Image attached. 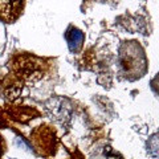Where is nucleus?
Returning <instances> with one entry per match:
<instances>
[{
	"label": "nucleus",
	"instance_id": "obj_6",
	"mask_svg": "<svg viewBox=\"0 0 159 159\" xmlns=\"http://www.w3.org/2000/svg\"><path fill=\"white\" fill-rule=\"evenodd\" d=\"M20 94V88H12L11 90L8 92V98H11V99H15L17 96Z\"/></svg>",
	"mask_w": 159,
	"mask_h": 159
},
{
	"label": "nucleus",
	"instance_id": "obj_2",
	"mask_svg": "<svg viewBox=\"0 0 159 159\" xmlns=\"http://www.w3.org/2000/svg\"><path fill=\"white\" fill-rule=\"evenodd\" d=\"M21 3H4L0 2V16H2L7 23L13 21L19 16L21 11Z\"/></svg>",
	"mask_w": 159,
	"mask_h": 159
},
{
	"label": "nucleus",
	"instance_id": "obj_3",
	"mask_svg": "<svg viewBox=\"0 0 159 159\" xmlns=\"http://www.w3.org/2000/svg\"><path fill=\"white\" fill-rule=\"evenodd\" d=\"M66 41H68V47H69V49H70V52L76 53L82 47L84 33L77 28H70L66 33Z\"/></svg>",
	"mask_w": 159,
	"mask_h": 159
},
{
	"label": "nucleus",
	"instance_id": "obj_7",
	"mask_svg": "<svg viewBox=\"0 0 159 159\" xmlns=\"http://www.w3.org/2000/svg\"><path fill=\"white\" fill-rule=\"evenodd\" d=\"M16 143H17V146H20V147H25L27 150H32L31 148V146H29V143H27L24 139H21V138H16Z\"/></svg>",
	"mask_w": 159,
	"mask_h": 159
},
{
	"label": "nucleus",
	"instance_id": "obj_4",
	"mask_svg": "<svg viewBox=\"0 0 159 159\" xmlns=\"http://www.w3.org/2000/svg\"><path fill=\"white\" fill-rule=\"evenodd\" d=\"M158 151H159V145H158V135L154 134L151 138H148L147 141V152L152 159L158 158Z\"/></svg>",
	"mask_w": 159,
	"mask_h": 159
},
{
	"label": "nucleus",
	"instance_id": "obj_1",
	"mask_svg": "<svg viewBox=\"0 0 159 159\" xmlns=\"http://www.w3.org/2000/svg\"><path fill=\"white\" fill-rule=\"evenodd\" d=\"M45 107L53 119L58 122H68L72 117L73 107L66 98L53 97L45 102Z\"/></svg>",
	"mask_w": 159,
	"mask_h": 159
},
{
	"label": "nucleus",
	"instance_id": "obj_5",
	"mask_svg": "<svg viewBox=\"0 0 159 159\" xmlns=\"http://www.w3.org/2000/svg\"><path fill=\"white\" fill-rule=\"evenodd\" d=\"M103 155L106 157V159H122V157L118 152H116L110 146H106L103 148Z\"/></svg>",
	"mask_w": 159,
	"mask_h": 159
}]
</instances>
